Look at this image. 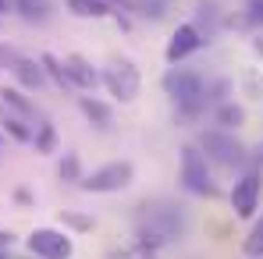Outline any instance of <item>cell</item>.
I'll list each match as a JSON object with an SVG mask.
<instances>
[{
    "instance_id": "e0dca14e",
    "label": "cell",
    "mask_w": 263,
    "mask_h": 259,
    "mask_svg": "<svg viewBox=\"0 0 263 259\" xmlns=\"http://www.w3.org/2000/svg\"><path fill=\"white\" fill-rule=\"evenodd\" d=\"M32 142H36V153H53L57 149V128L53 125H36V131H32Z\"/></svg>"
},
{
    "instance_id": "ba28073f",
    "label": "cell",
    "mask_w": 263,
    "mask_h": 259,
    "mask_svg": "<svg viewBox=\"0 0 263 259\" xmlns=\"http://www.w3.org/2000/svg\"><path fill=\"white\" fill-rule=\"evenodd\" d=\"M256 203H260V174L249 171V174H242L235 181V188H231V210H235V216L249 220L256 213Z\"/></svg>"
},
{
    "instance_id": "277c9868",
    "label": "cell",
    "mask_w": 263,
    "mask_h": 259,
    "mask_svg": "<svg viewBox=\"0 0 263 259\" xmlns=\"http://www.w3.org/2000/svg\"><path fill=\"white\" fill-rule=\"evenodd\" d=\"M181 185L192 195H206V199L217 195V185H214V177L206 171V156L199 153V146H185L181 149Z\"/></svg>"
},
{
    "instance_id": "30bf717a",
    "label": "cell",
    "mask_w": 263,
    "mask_h": 259,
    "mask_svg": "<svg viewBox=\"0 0 263 259\" xmlns=\"http://www.w3.org/2000/svg\"><path fill=\"white\" fill-rule=\"evenodd\" d=\"M64 75H68V86H79V89H96L100 82V75H96V68L89 64L82 53H68L64 61Z\"/></svg>"
},
{
    "instance_id": "52a82bcc",
    "label": "cell",
    "mask_w": 263,
    "mask_h": 259,
    "mask_svg": "<svg viewBox=\"0 0 263 259\" xmlns=\"http://www.w3.org/2000/svg\"><path fill=\"white\" fill-rule=\"evenodd\" d=\"M103 86L110 89V96H118L121 103H132L139 96V68L132 61H114L103 71Z\"/></svg>"
},
{
    "instance_id": "7402d4cb",
    "label": "cell",
    "mask_w": 263,
    "mask_h": 259,
    "mask_svg": "<svg viewBox=\"0 0 263 259\" xmlns=\"http://www.w3.org/2000/svg\"><path fill=\"white\" fill-rule=\"evenodd\" d=\"M167 4H171V0H142V14H146V18H164Z\"/></svg>"
},
{
    "instance_id": "484cf974",
    "label": "cell",
    "mask_w": 263,
    "mask_h": 259,
    "mask_svg": "<svg viewBox=\"0 0 263 259\" xmlns=\"http://www.w3.org/2000/svg\"><path fill=\"white\" fill-rule=\"evenodd\" d=\"M14 199H18V203H22V206H29V203H32V195H29V192H25V188H18V192H14Z\"/></svg>"
},
{
    "instance_id": "cb8c5ba5",
    "label": "cell",
    "mask_w": 263,
    "mask_h": 259,
    "mask_svg": "<svg viewBox=\"0 0 263 259\" xmlns=\"http://www.w3.org/2000/svg\"><path fill=\"white\" fill-rule=\"evenodd\" d=\"M18 57H22V53H18V50H14V46L0 43V71H4V68H7V71H11V64H14V61H18Z\"/></svg>"
},
{
    "instance_id": "8fae6325",
    "label": "cell",
    "mask_w": 263,
    "mask_h": 259,
    "mask_svg": "<svg viewBox=\"0 0 263 259\" xmlns=\"http://www.w3.org/2000/svg\"><path fill=\"white\" fill-rule=\"evenodd\" d=\"M11 75L22 82V89H43L46 75H43V64L40 61H29V57H18L11 64Z\"/></svg>"
},
{
    "instance_id": "d6986e66",
    "label": "cell",
    "mask_w": 263,
    "mask_h": 259,
    "mask_svg": "<svg viewBox=\"0 0 263 259\" xmlns=\"http://www.w3.org/2000/svg\"><path fill=\"white\" fill-rule=\"evenodd\" d=\"M40 64H43V75H50L57 86H68V75H64V64L53 57V53H43L40 57Z\"/></svg>"
},
{
    "instance_id": "ffe728a7",
    "label": "cell",
    "mask_w": 263,
    "mask_h": 259,
    "mask_svg": "<svg viewBox=\"0 0 263 259\" xmlns=\"http://www.w3.org/2000/svg\"><path fill=\"white\" fill-rule=\"evenodd\" d=\"M246 256H253V259L263 256V220L249 231V238H246Z\"/></svg>"
},
{
    "instance_id": "5bb4252c",
    "label": "cell",
    "mask_w": 263,
    "mask_h": 259,
    "mask_svg": "<svg viewBox=\"0 0 263 259\" xmlns=\"http://www.w3.org/2000/svg\"><path fill=\"white\" fill-rule=\"evenodd\" d=\"M82 114L96 128H110V107L103 99H92V96H82Z\"/></svg>"
},
{
    "instance_id": "ac0fdd59",
    "label": "cell",
    "mask_w": 263,
    "mask_h": 259,
    "mask_svg": "<svg viewBox=\"0 0 263 259\" xmlns=\"http://www.w3.org/2000/svg\"><path fill=\"white\" fill-rule=\"evenodd\" d=\"M4 131H7L11 138H18V142H32V128H29L22 117H11V114H4Z\"/></svg>"
},
{
    "instance_id": "44dd1931",
    "label": "cell",
    "mask_w": 263,
    "mask_h": 259,
    "mask_svg": "<svg viewBox=\"0 0 263 259\" xmlns=\"http://www.w3.org/2000/svg\"><path fill=\"white\" fill-rule=\"evenodd\" d=\"M61 177H64V181H82V167H79V156H75V153H64V160H61Z\"/></svg>"
},
{
    "instance_id": "3957f363",
    "label": "cell",
    "mask_w": 263,
    "mask_h": 259,
    "mask_svg": "<svg viewBox=\"0 0 263 259\" xmlns=\"http://www.w3.org/2000/svg\"><path fill=\"white\" fill-rule=\"evenodd\" d=\"M199 153L206 160H214L220 167H235L246 160V146L235 138V131H224V128H210L199 135Z\"/></svg>"
},
{
    "instance_id": "8992f818",
    "label": "cell",
    "mask_w": 263,
    "mask_h": 259,
    "mask_svg": "<svg viewBox=\"0 0 263 259\" xmlns=\"http://www.w3.org/2000/svg\"><path fill=\"white\" fill-rule=\"evenodd\" d=\"M29 252L36 259H68L75 252L71 238L64 231H53V227H36L29 234Z\"/></svg>"
},
{
    "instance_id": "9a60e30c",
    "label": "cell",
    "mask_w": 263,
    "mask_h": 259,
    "mask_svg": "<svg viewBox=\"0 0 263 259\" xmlns=\"http://www.w3.org/2000/svg\"><path fill=\"white\" fill-rule=\"evenodd\" d=\"M214 117H217V125L224 131H235V128H242V125H246V110H242L238 103H220Z\"/></svg>"
},
{
    "instance_id": "83f0119b",
    "label": "cell",
    "mask_w": 263,
    "mask_h": 259,
    "mask_svg": "<svg viewBox=\"0 0 263 259\" xmlns=\"http://www.w3.org/2000/svg\"><path fill=\"white\" fill-rule=\"evenodd\" d=\"M4 11H7V0H0V18H4Z\"/></svg>"
},
{
    "instance_id": "7c38bea8",
    "label": "cell",
    "mask_w": 263,
    "mask_h": 259,
    "mask_svg": "<svg viewBox=\"0 0 263 259\" xmlns=\"http://www.w3.org/2000/svg\"><path fill=\"white\" fill-rule=\"evenodd\" d=\"M0 103H4V107H11V110H14V117H22V121H32V117H36V107H32L18 89H0Z\"/></svg>"
},
{
    "instance_id": "5b68a950",
    "label": "cell",
    "mask_w": 263,
    "mask_h": 259,
    "mask_svg": "<svg viewBox=\"0 0 263 259\" xmlns=\"http://www.w3.org/2000/svg\"><path fill=\"white\" fill-rule=\"evenodd\" d=\"M132 177H135V167H132L128 160H114V164H103V167H96V171L82 177L79 185L86 188V192H121V188H128Z\"/></svg>"
},
{
    "instance_id": "603a6c76",
    "label": "cell",
    "mask_w": 263,
    "mask_h": 259,
    "mask_svg": "<svg viewBox=\"0 0 263 259\" xmlns=\"http://www.w3.org/2000/svg\"><path fill=\"white\" fill-rule=\"evenodd\" d=\"M246 18L253 25H263V0H246Z\"/></svg>"
},
{
    "instance_id": "2e32d148",
    "label": "cell",
    "mask_w": 263,
    "mask_h": 259,
    "mask_svg": "<svg viewBox=\"0 0 263 259\" xmlns=\"http://www.w3.org/2000/svg\"><path fill=\"white\" fill-rule=\"evenodd\" d=\"M14 7H18V14L25 22H46L50 18V4L46 0H14Z\"/></svg>"
},
{
    "instance_id": "4fadbf2b",
    "label": "cell",
    "mask_w": 263,
    "mask_h": 259,
    "mask_svg": "<svg viewBox=\"0 0 263 259\" xmlns=\"http://www.w3.org/2000/svg\"><path fill=\"white\" fill-rule=\"evenodd\" d=\"M68 11L79 14V18H107L110 4L107 0H68Z\"/></svg>"
},
{
    "instance_id": "6da1fadb",
    "label": "cell",
    "mask_w": 263,
    "mask_h": 259,
    "mask_svg": "<svg viewBox=\"0 0 263 259\" xmlns=\"http://www.w3.org/2000/svg\"><path fill=\"white\" fill-rule=\"evenodd\" d=\"M164 92L178 103L175 121H181V125L196 121L206 107V78L192 68H171L164 75Z\"/></svg>"
},
{
    "instance_id": "7a4b0ae2",
    "label": "cell",
    "mask_w": 263,
    "mask_h": 259,
    "mask_svg": "<svg viewBox=\"0 0 263 259\" xmlns=\"http://www.w3.org/2000/svg\"><path fill=\"white\" fill-rule=\"evenodd\" d=\"M185 231V216L178 213L175 206H142V213H139V238H142V245H167V242H175L178 234Z\"/></svg>"
},
{
    "instance_id": "d4e9b609",
    "label": "cell",
    "mask_w": 263,
    "mask_h": 259,
    "mask_svg": "<svg viewBox=\"0 0 263 259\" xmlns=\"http://www.w3.org/2000/svg\"><path fill=\"white\" fill-rule=\"evenodd\" d=\"M61 220L71 224V227H79V231H89V227H92V220H89V216H79V213H64Z\"/></svg>"
},
{
    "instance_id": "9c48e42d",
    "label": "cell",
    "mask_w": 263,
    "mask_h": 259,
    "mask_svg": "<svg viewBox=\"0 0 263 259\" xmlns=\"http://www.w3.org/2000/svg\"><path fill=\"white\" fill-rule=\"evenodd\" d=\"M206 43L203 36H199V29L192 25V22H185V25H178L175 36L167 39V50H164V57H167V64H181L185 57H192L199 46Z\"/></svg>"
},
{
    "instance_id": "4316f807",
    "label": "cell",
    "mask_w": 263,
    "mask_h": 259,
    "mask_svg": "<svg viewBox=\"0 0 263 259\" xmlns=\"http://www.w3.org/2000/svg\"><path fill=\"white\" fill-rule=\"evenodd\" d=\"M4 245H11V234H4V231H0V249H4Z\"/></svg>"
}]
</instances>
